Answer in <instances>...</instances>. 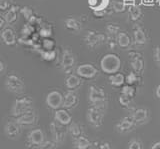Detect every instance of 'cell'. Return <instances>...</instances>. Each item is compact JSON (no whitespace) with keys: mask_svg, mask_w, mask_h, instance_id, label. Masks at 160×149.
<instances>
[{"mask_svg":"<svg viewBox=\"0 0 160 149\" xmlns=\"http://www.w3.org/2000/svg\"><path fill=\"white\" fill-rule=\"evenodd\" d=\"M20 12V7L18 5H12L6 13L4 14V19L6 23L8 24H12L17 20L18 18V13Z\"/></svg>","mask_w":160,"mask_h":149,"instance_id":"20","label":"cell"},{"mask_svg":"<svg viewBox=\"0 0 160 149\" xmlns=\"http://www.w3.org/2000/svg\"><path fill=\"white\" fill-rule=\"evenodd\" d=\"M109 81L111 83V85L113 86H116V87L123 86V84L125 83V76L122 73L111 74V75L109 76Z\"/></svg>","mask_w":160,"mask_h":149,"instance_id":"26","label":"cell"},{"mask_svg":"<svg viewBox=\"0 0 160 149\" xmlns=\"http://www.w3.org/2000/svg\"><path fill=\"white\" fill-rule=\"evenodd\" d=\"M20 13L24 16V18L26 19L27 22L35 25V24H40L41 23V19H40L36 14H35L34 10L29 6H24L22 8H20Z\"/></svg>","mask_w":160,"mask_h":149,"instance_id":"15","label":"cell"},{"mask_svg":"<svg viewBox=\"0 0 160 149\" xmlns=\"http://www.w3.org/2000/svg\"><path fill=\"white\" fill-rule=\"evenodd\" d=\"M54 119L58 123L62 124V125H64V126L69 125V124L72 122L71 115H70V114L66 111V109L65 108H63V109L60 108V109H57V110H55Z\"/></svg>","mask_w":160,"mask_h":149,"instance_id":"16","label":"cell"},{"mask_svg":"<svg viewBox=\"0 0 160 149\" xmlns=\"http://www.w3.org/2000/svg\"><path fill=\"white\" fill-rule=\"evenodd\" d=\"M97 69L92 64H82L79 65L76 69V73L79 77L81 78H86V79H91L97 74Z\"/></svg>","mask_w":160,"mask_h":149,"instance_id":"13","label":"cell"},{"mask_svg":"<svg viewBox=\"0 0 160 149\" xmlns=\"http://www.w3.org/2000/svg\"><path fill=\"white\" fill-rule=\"evenodd\" d=\"M5 87L12 93H22L25 90V84L22 79L15 74H10L5 79Z\"/></svg>","mask_w":160,"mask_h":149,"instance_id":"3","label":"cell"},{"mask_svg":"<svg viewBox=\"0 0 160 149\" xmlns=\"http://www.w3.org/2000/svg\"><path fill=\"white\" fill-rule=\"evenodd\" d=\"M134 120L132 116H128V117H124L122 120H120L117 125H116V128L119 132H127V131H130L131 129L133 128L134 126Z\"/></svg>","mask_w":160,"mask_h":149,"instance_id":"19","label":"cell"},{"mask_svg":"<svg viewBox=\"0 0 160 149\" xmlns=\"http://www.w3.org/2000/svg\"><path fill=\"white\" fill-rule=\"evenodd\" d=\"M15 121H16L21 127L32 126L37 121V114L35 112V110H33L31 108V109H29V110L25 111L20 116L15 118Z\"/></svg>","mask_w":160,"mask_h":149,"instance_id":"6","label":"cell"},{"mask_svg":"<svg viewBox=\"0 0 160 149\" xmlns=\"http://www.w3.org/2000/svg\"><path fill=\"white\" fill-rule=\"evenodd\" d=\"M78 102L77 94L73 91H68L63 95V108L71 109L73 108Z\"/></svg>","mask_w":160,"mask_h":149,"instance_id":"18","label":"cell"},{"mask_svg":"<svg viewBox=\"0 0 160 149\" xmlns=\"http://www.w3.org/2000/svg\"><path fill=\"white\" fill-rule=\"evenodd\" d=\"M141 80V77L139 76V74L136 72H130L128 75L125 77V82H126L128 85H135V84L139 83V81Z\"/></svg>","mask_w":160,"mask_h":149,"instance_id":"33","label":"cell"},{"mask_svg":"<svg viewBox=\"0 0 160 149\" xmlns=\"http://www.w3.org/2000/svg\"><path fill=\"white\" fill-rule=\"evenodd\" d=\"M129 59H130V63H131V66L134 72L140 73L144 70V66H145V62H144V58L143 55L138 51H130L129 52Z\"/></svg>","mask_w":160,"mask_h":149,"instance_id":"8","label":"cell"},{"mask_svg":"<svg viewBox=\"0 0 160 149\" xmlns=\"http://www.w3.org/2000/svg\"><path fill=\"white\" fill-rule=\"evenodd\" d=\"M55 45H56V43L51 37L43 38L41 43H40V46H41V49H43V50H53V49H55Z\"/></svg>","mask_w":160,"mask_h":149,"instance_id":"34","label":"cell"},{"mask_svg":"<svg viewBox=\"0 0 160 149\" xmlns=\"http://www.w3.org/2000/svg\"><path fill=\"white\" fill-rule=\"evenodd\" d=\"M89 100L93 106L101 108V105L106 101V94L102 88L91 85L89 87Z\"/></svg>","mask_w":160,"mask_h":149,"instance_id":"4","label":"cell"},{"mask_svg":"<svg viewBox=\"0 0 160 149\" xmlns=\"http://www.w3.org/2000/svg\"><path fill=\"white\" fill-rule=\"evenodd\" d=\"M155 94H156V96L160 99V84L156 87V91H155Z\"/></svg>","mask_w":160,"mask_h":149,"instance_id":"49","label":"cell"},{"mask_svg":"<svg viewBox=\"0 0 160 149\" xmlns=\"http://www.w3.org/2000/svg\"><path fill=\"white\" fill-rule=\"evenodd\" d=\"M35 32V28H34V25L30 23H26L25 25L22 27L21 29V35L23 37H31Z\"/></svg>","mask_w":160,"mask_h":149,"instance_id":"36","label":"cell"},{"mask_svg":"<svg viewBox=\"0 0 160 149\" xmlns=\"http://www.w3.org/2000/svg\"><path fill=\"white\" fill-rule=\"evenodd\" d=\"M131 116H132L135 123H142L147 120L148 110L147 109H144V108H138L133 112Z\"/></svg>","mask_w":160,"mask_h":149,"instance_id":"23","label":"cell"},{"mask_svg":"<svg viewBox=\"0 0 160 149\" xmlns=\"http://www.w3.org/2000/svg\"><path fill=\"white\" fill-rule=\"evenodd\" d=\"M100 67H101V70L104 73L109 74V75L115 74L121 68V59H120L117 54H105L102 57L101 61H100Z\"/></svg>","mask_w":160,"mask_h":149,"instance_id":"1","label":"cell"},{"mask_svg":"<svg viewBox=\"0 0 160 149\" xmlns=\"http://www.w3.org/2000/svg\"><path fill=\"white\" fill-rule=\"evenodd\" d=\"M39 53L43 60L47 62H52L57 57V51L55 49H53V50H43V49H40Z\"/></svg>","mask_w":160,"mask_h":149,"instance_id":"28","label":"cell"},{"mask_svg":"<svg viewBox=\"0 0 160 149\" xmlns=\"http://www.w3.org/2000/svg\"><path fill=\"white\" fill-rule=\"evenodd\" d=\"M69 132L71 134V136L75 139H77L78 137L82 136V130L81 127L79 126V124L75 123V122H71L69 124Z\"/></svg>","mask_w":160,"mask_h":149,"instance_id":"32","label":"cell"},{"mask_svg":"<svg viewBox=\"0 0 160 149\" xmlns=\"http://www.w3.org/2000/svg\"><path fill=\"white\" fill-rule=\"evenodd\" d=\"M75 64V57L74 54L72 53L71 50L69 49H65L62 54V58H61V68L64 71V73L70 74L72 71V69L74 67Z\"/></svg>","mask_w":160,"mask_h":149,"instance_id":"9","label":"cell"},{"mask_svg":"<svg viewBox=\"0 0 160 149\" xmlns=\"http://www.w3.org/2000/svg\"><path fill=\"white\" fill-rule=\"evenodd\" d=\"M121 93L126 94V95L133 98L135 96V94H136V88H135L133 85H128V84H126V85L122 86Z\"/></svg>","mask_w":160,"mask_h":149,"instance_id":"38","label":"cell"},{"mask_svg":"<svg viewBox=\"0 0 160 149\" xmlns=\"http://www.w3.org/2000/svg\"><path fill=\"white\" fill-rule=\"evenodd\" d=\"M87 119L93 126L99 127L103 122V114L101 108L92 106L87 110Z\"/></svg>","mask_w":160,"mask_h":149,"instance_id":"10","label":"cell"},{"mask_svg":"<svg viewBox=\"0 0 160 149\" xmlns=\"http://www.w3.org/2000/svg\"><path fill=\"white\" fill-rule=\"evenodd\" d=\"M106 40V36L103 33H99L94 30L87 31L86 35L84 37V42L89 48H96L100 46L101 44Z\"/></svg>","mask_w":160,"mask_h":149,"instance_id":"5","label":"cell"},{"mask_svg":"<svg viewBox=\"0 0 160 149\" xmlns=\"http://www.w3.org/2000/svg\"><path fill=\"white\" fill-rule=\"evenodd\" d=\"M91 146V143L86 137L80 136L77 139H75V147L76 149H89Z\"/></svg>","mask_w":160,"mask_h":149,"instance_id":"31","label":"cell"},{"mask_svg":"<svg viewBox=\"0 0 160 149\" xmlns=\"http://www.w3.org/2000/svg\"><path fill=\"white\" fill-rule=\"evenodd\" d=\"M150 149H160V141L153 143V145L151 146V148H150Z\"/></svg>","mask_w":160,"mask_h":149,"instance_id":"47","label":"cell"},{"mask_svg":"<svg viewBox=\"0 0 160 149\" xmlns=\"http://www.w3.org/2000/svg\"><path fill=\"white\" fill-rule=\"evenodd\" d=\"M128 149H142V144L139 140L132 139L128 144Z\"/></svg>","mask_w":160,"mask_h":149,"instance_id":"42","label":"cell"},{"mask_svg":"<svg viewBox=\"0 0 160 149\" xmlns=\"http://www.w3.org/2000/svg\"><path fill=\"white\" fill-rule=\"evenodd\" d=\"M64 24H65V27H66L70 31L78 32L82 29V23L80 22L79 19L75 18V17L66 18L64 21Z\"/></svg>","mask_w":160,"mask_h":149,"instance_id":"21","label":"cell"},{"mask_svg":"<svg viewBox=\"0 0 160 149\" xmlns=\"http://www.w3.org/2000/svg\"><path fill=\"white\" fill-rule=\"evenodd\" d=\"M93 14L95 15V17L102 18V17L107 15V11H106V9H104V10H94L93 11Z\"/></svg>","mask_w":160,"mask_h":149,"instance_id":"43","label":"cell"},{"mask_svg":"<svg viewBox=\"0 0 160 149\" xmlns=\"http://www.w3.org/2000/svg\"><path fill=\"white\" fill-rule=\"evenodd\" d=\"M5 70V65L2 60H0V73H2Z\"/></svg>","mask_w":160,"mask_h":149,"instance_id":"48","label":"cell"},{"mask_svg":"<svg viewBox=\"0 0 160 149\" xmlns=\"http://www.w3.org/2000/svg\"><path fill=\"white\" fill-rule=\"evenodd\" d=\"M81 77H79L78 75H75V74H70V75L66 78L65 80V85L69 89V90H72V89L77 88L80 84H81Z\"/></svg>","mask_w":160,"mask_h":149,"instance_id":"24","label":"cell"},{"mask_svg":"<svg viewBox=\"0 0 160 149\" xmlns=\"http://www.w3.org/2000/svg\"><path fill=\"white\" fill-rule=\"evenodd\" d=\"M132 99H133L132 97L126 95V94L121 93V94H120L118 100H119V103H120V105H121V106H123V107H128L130 104H131Z\"/></svg>","mask_w":160,"mask_h":149,"instance_id":"39","label":"cell"},{"mask_svg":"<svg viewBox=\"0 0 160 149\" xmlns=\"http://www.w3.org/2000/svg\"><path fill=\"white\" fill-rule=\"evenodd\" d=\"M128 11H129V15H130V18H131L132 21L139 20L140 17L142 15L141 9H140L137 5H135V4H130Z\"/></svg>","mask_w":160,"mask_h":149,"instance_id":"29","label":"cell"},{"mask_svg":"<svg viewBox=\"0 0 160 149\" xmlns=\"http://www.w3.org/2000/svg\"><path fill=\"white\" fill-rule=\"evenodd\" d=\"M44 142V133L41 129H33L27 136V146L39 147Z\"/></svg>","mask_w":160,"mask_h":149,"instance_id":"11","label":"cell"},{"mask_svg":"<svg viewBox=\"0 0 160 149\" xmlns=\"http://www.w3.org/2000/svg\"><path fill=\"white\" fill-rule=\"evenodd\" d=\"M133 37H134V41L137 45H144L147 42V38L145 35V32L143 31V29L136 25L133 29Z\"/></svg>","mask_w":160,"mask_h":149,"instance_id":"22","label":"cell"},{"mask_svg":"<svg viewBox=\"0 0 160 149\" xmlns=\"http://www.w3.org/2000/svg\"><path fill=\"white\" fill-rule=\"evenodd\" d=\"M4 133L10 139H16L21 133V126L16 121H9L4 126Z\"/></svg>","mask_w":160,"mask_h":149,"instance_id":"14","label":"cell"},{"mask_svg":"<svg viewBox=\"0 0 160 149\" xmlns=\"http://www.w3.org/2000/svg\"><path fill=\"white\" fill-rule=\"evenodd\" d=\"M109 0H88L89 6L94 10H104L108 5Z\"/></svg>","mask_w":160,"mask_h":149,"instance_id":"27","label":"cell"},{"mask_svg":"<svg viewBox=\"0 0 160 149\" xmlns=\"http://www.w3.org/2000/svg\"><path fill=\"white\" fill-rule=\"evenodd\" d=\"M112 9H113V11L117 12V13L124 12L126 10V3L124 1H119V0H113Z\"/></svg>","mask_w":160,"mask_h":149,"instance_id":"37","label":"cell"},{"mask_svg":"<svg viewBox=\"0 0 160 149\" xmlns=\"http://www.w3.org/2000/svg\"><path fill=\"white\" fill-rule=\"evenodd\" d=\"M116 41L117 44L121 48H128L131 44V39H130L129 35L126 32H119V34L116 36Z\"/></svg>","mask_w":160,"mask_h":149,"instance_id":"25","label":"cell"},{"mask_svg":"<svg viewBox=\"0 0 160 149\" xmlns=\"http://www.w3.org/2000/svg\"><path fill=\"white\" fill-rule=\"evenodd\" d=\"M105 31H106V35L109 38H113V37H116L119 32H121V29L118 25L116 24H113V23H109L105 27Z\"/></svg>","mask_w":160,"mask_h":149,"instance_id":"30","label":"cell"},{"mask_svg":"<svg viewBox=\"0 0 160 149\" xmlns=\"http://www.w3.org/2000/svg\"><path fill=\"white\" fill-rule=\"evenodd\" d=\"M99 149H111V147H110V144L108 142H103L100 144Z\"/></svg>","mask_w":160,"mask_h":149,"instance_id":"45","label":"cell"},{"mask_svg":"<svg viewBox=\"0 0 160 149\" xmlns=\"http://www.w3.org/2000/svg\"><path fill=\"white\" fill-rule=\"evenodd\" d=\"M5 24H6V21H5L4 17H1L0 16V31L3 30V28L5 26Z\"/></svg>","mask_w":160,"mask_h":149,"instance_id":"46","label":"cell"},{"mask_svg":"<svg viewBox=\"0 0 160 149\" xmlns=\"http://www.w3.org/2000/svg\"><path fill=\"white\" fill-rule=\"evenodd\" d=\"M55 147H56V142L53 140L43 142L39 147H37V149H55Z\"/></svg>","mask_w":160,"mask_h":149,"instance_id":"40","label":"cell"},{"mask_svg":"<svg viewBox=\"0 0 160 149\" xmlns=\"http://www.w3.org/2000/svg\"><path fill=\"white\" fill-rule=\"evenodd\" d=\"M64 125L58 123L56 120L52 121L50 123V132H51L52 136H53V140L56 143H61L63 142L64 138H65V129L63 128Z\"/></svg>","mask_w":160,"mask_h":149,"instance_id":"12","label":"cell"},{"mask_svg":"<svg viewBox=\"0 0 160 149\" xmlns=\"http://www.w3.org/2000/svg\"><path fill=\"white\" fill-rule=\"evenodd\" d=\"M1 38L3 42L8 46H12L16 43V35L12 28L6 27L1 31Z\"/></svg>","mask_w":160,"mask_h":149,"instance_id":"17","label":"cell"},{"mask_svg":"<svg viewBox=\"0 0 160 149\" xmlns=\"http://www.w3.org/2000/svg\"><path fill=\"white\" fill-rule=\"evenodd\" d=\"M46 104L47 106L54 110L60 109L63 106V95L61 92L57 90L50 91L46 96Z\"/></svg>","mask_w":160,"mask_h":149,"instance_id":"7","label":"cell"},{"mask_svg":"<svg viewBox=\"0 0 160 149\" xmlns=\"http://www.w3.org/2000/svg\"><path fill=\"white\" fill-rule=\"evenodd\" d=\"M154 57L155 60L158 63V65L160 66V46H156L154 50Z\"/></svg>","mask_w":160,"mask_h":149,"instance_id":"44","label":"cell"},{"mask_svg":"<svg viewBox=\"0 0 160 149\" xmlns=\"http://www.w3.org/2000/svg\"><path fill=\"white\" fill-rule=\"evenodd\" d=\"M12 0H0V10L5 11L11 7Z\"/></svg>","mask_w":160,"mask_h":149,"instance_id":"41","label":"cell"},{"mask_svg":"<svg viewBox=\"0 0 160 149\" xmlns=\"http://www.w3.org/2000/svg\"><path fill=\"white\" fill-rule=\"evenodd\" d=\"M38 35L42 38H50L52 36V28L50 25H42L39 28Z\"/></svg>","mask_w":160,"mask_h":149,"instance_id":"35","label":"cell"},{"mask_svg":"<svg viewBox=\"0 0 160 149\" xmlns=\"http://www.w3.org/2000/svg\"><path fill=\"white\" fill-rule=\"evenodd\" d=\"M32 99L30 97H22V98H18L14 101L11 111H10V114L13 117H18L21 114H23L25 111L29 110V109L32 108Z\"/></svg>","mask_w":160,"mask_h":149,"instance_id":"2","label":"cell"}]
</instances>
